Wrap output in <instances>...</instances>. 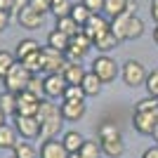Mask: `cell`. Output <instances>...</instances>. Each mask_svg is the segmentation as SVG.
<instances>
[{
	"label": "cell",
	"mask_w": 158,
	"mask_h": 158,
	"mask_svg": "<svg viewBox=\"0 0 158 158\" xmlns=\"http://www.w3.org/2000/svg\"><path fill=\"white\" fill-rule=\"evenodd\" d=\"M35 118L40 120V142L57 139V135L61 132V127H64V123H66V120L61 118L59 106L52 104V99H47V97L40 99V106H38Z\"/></svg>",
	"instance_id": "cell-1"
},
{
	"label": "cell",
	"mask_w": 158,
	"mask_h": 158,
	"mask_svg": "<svg viewBox=\"0 0 158 158\" xmlns=\"http://www.w3.org/2000/svg\"><path fill=\"white\" fill-rule=\"evenodd\" d=\"M31 76L33 73L28 71L26 66L21 64V61H17V64L7 71V76L2 78V85H5V90L7 92H14V94H19V92H24L28 87V80H31Z\"/></svg>",
	"instance_id": "cell-2"
},
{
	"label": "cell",
	"mask_w": 158,
	"mask_h": 158,
	"mask_svg": "<svg viewBox=\"0 0 158 158\" xmlns=\"http://www.w3.org/2000/svg\"><path fill=\"white\" fill-rule=\"evenodd\" d=\"M90 66H92L90 71H92L104 85H106V83H113V80L120 76V64L113 59V57H109V54H99Z\"/></svg>",
	"instance_id": "cell-3"
},
{
	"label": "cell",
	"mask_w": 158,
	"mask_h": 158,
	"mask_svg": "<svg viewBox=\"0 0 158 158\" xmlns=\"http://www.w3.org/2000/svg\"><path fill=\"white\" fill-rule=\"evenodd\" d=\"M146 76H149L146 66L137 59H127L125 64L120 66V78H123V83L127 87H144Z\"/></svg>",
	"instance_id": "cell-4"
},
{
	"label": "cell",
	"mask_w": 158,
	"mask_h": 158,
	"mask_svg": "<svg viewBox=\"0 0 158 158\" xmlns=\"http://www.w3.org/2000/svg\"><path fill=\"white\" fill-rule=\"evenodd\" d=\"M66 66V54L59 52V50H54V47L45 45L40 50V71L50 76V73H61Z\"/></svg>",
	"instance_id": "cell-5"
},
{
	"label": "cell",
	"mask_w": 158,
	"mask_h": 158,
	"mask_svg": "<svg viewBox=\"0 0 158 158\" xmlns=\"http://www.w3.org/2000/svg\"><path fill=\"white\" fill-rule=\"evenodd\" d=\"M12 125L17 130L21 139H26V142H33V139H40V120L35 116H12Z\"/></svg>",
	"instance_id": "cell-6"
},
{
	"label": "cell",
	"mask_w": 158,
	"mask_h": 158,
	"mask_svg": "<svg viewBox=\"0 0 158 158\" xmlns=\"http://www.w3.org/2000/svg\"><path fill=\"white\" fill-rule=\"evenodd\" d=\"M92 50V40L87 38L85 33H78V35H73L71 43H69V50H66V61L69 64H80L83 57Z\"/></svg>",
	"instance_id": "cell-7"
},
{
	"label": "cell",
	"mask_w": 158,
	"mask_h": 158,
	"mask_svg": "<svg viewBox=\"0 0 158 158\" xmlns=\"http://www.w3.org/2000/svg\"><path fill=\"white\" fill-rule=\"evenodd\" d=\"M59 111H61V118H64L66 123H78V120L85 118L87 104H85V102H71V99H61Z\"/></svg>",
	"instance_id": "cell-8"
},
{
	"label": "cell",
	"mask_w": 158,
	"mask_h": 158,
	"mask_svg": "<svg viewBox=\"0 0 158 158\" xmlns=\"http://www.w3.org/2000/svg\"><path fill=\"white\" fill-rule=\"evenodd\" d=\"M109 31H111V21L106 19L104 14H92V17H90V21L83 26V33H85L92 43H94L97 38H102L104 33H109Z\"/></svg>",
	"instance_id": "cell-9"
},
{
	"label": "cell",
	"mask_w": 158,
	"mask_h": 158,
	"mask_svg": "<svg viewBox=\"0 0 158 158\" xmlns=\"http://www.w3.org/2000/svg\"><path fill=\"white\" fill-rule=\"evenodd\" d=\"M132 14H137V2H132V0H130V5H127V10H125V12L111 19V33H113V35H116V38L120 40V43L125 40L127 21H130V17H132Z\"/></svg>",
	"instance_id": "cell-10"
},
{
	"label": "cell",
	"mask_w": 158,
	"mask_h": 158,
	"mask_svg": "<svg viewBox=\"0 0 158 158\" xmlns=\"http://www.w3.org/2000/svg\"><path fill=\"white\" fill-rule=\"evenodd\" d=\"M43 85H45V97L47 99H61L66 90V80L61 73H50L43 76Z\"/></svg>",
	"instance_id": "cell-11"
},
{
	"label": "cell",
	"mask_w": 158,
	"mask_h": 158,
	"mask_svg": "<svg viewBox=\"0 0 158 158\" xmlns=\"http://www.w3.org/2000/svg\"><path fill=\"white\" fill-rule=\"evenodd\" d=\"M38 106H40V97L26 92V90L17 94V113H21V116H35Z\"/></svg>",
	"instance_id": "cell-12"
},
{
	"label": "cell",
	"mask_w": 158,
	"mask_h": 158,
	"mask_svg": "<svg viewBox=\"0 0 158 158\" xmlns=\"http://www.w3.org/2000/svg\"><path fill=\"white\" fill-rule=\"evenodd\" d=\"M71 153L66 151V146L61 144V139H47L40 144L38 158H69Z\"/></svg>",
	"instance_id": "cell-13"
},
{
	"label": "cell",
	"mask_w": 158,
	"mask_h": 158,
	"mask_svg": "<svg viewBox=\"0 0 158 158\" xmlns=\"http://www.w3.org/2000/svg\"><path fill=\"white\" fill-rule=\"evenodd\" d=\"M43 14H38L35 10H31V7H24L19 14H17V21H19L21 28H28V31H33V28H38L40 24H43Z\"/></svg>",
	"instance_id": "cell-14"
},
{
	"label": "cell",
	"mask_w": 158,
	"mask_h": 158,
	"mask_svg": "<svg viewBox=\"0 0 158 158\" xmlns=\"http://www.w3.org/2000/svg\"><path fill=\"white\" fill-rule=\"evenodd\" d=\"M85 73L87 71H85V66H83V64H69V61H66L61 76H64L66 85H80L83 78H85Z\"/></svg>",
	"instance_id": "cell-15"
},
{
	"label": "cell",
	"mask_w": 158,
	"mask_h": 158,
	"mask_svg": "<svg viewBox=\"0 0 158 158\" xmlns=\"http://www.w3.org/2000/svg\"><path fill=\"white\" fill-rule=\"evenodd\" d=\"M102 144V156L106 158H123L125 156V142L120 139H109V142H99Z\"/></svg>",
	"instance_id": "cell-16"
},
{
	"label": "cell",
	"mask_w": 158,
	"mask_h": 158,
	"mask_svg": "<svg viewBox=\"0 0 158 158\" xmlns=\"http://www.w3.org/2000/svg\"><path fill=\"white\" fill-rule=\"evenodd\" d=\"M17 142H19V135H17L14 125L5 123V125L0 127V149H5V151H12L14 146H17Z\"/></svg>",
	"instance_id": "cell-17"
},
{
	"label": "cell",
	"mask_w": 158,
	"mask_h": 158,
	"mask_svg": "<svg viewBox=\"0 0 158 158\" xmlns=\"http://www.w3.org/2000/svg\"><path fill=\"white\" fill-rule=\"evenodd\" d=\"M83 142H85V137H83L78 130H66L64 135H61V144L66 146L69 153H78L80 146H83Z\"/></svg>",
	"instance_id": "cell-18"
},
{
	"label": "cell",
	"mask_w": 158,
	"mask_h": 158,
	"mask_svg": "<svg viewBox=\"0 0 158 158\" xmlns=\"http://www.w3.org/2000/svg\"><path fill=\"white\" fill-rule=\"evenodd\" d=\"M38 50H40V43H38V40H33V38H24V40H19V43H17L14 57H17V61H21V59H26L28 54L38 52Z\"/></svg>",
	"instance_id": "cell-19"
},
{
	"label": "cell",
	"mask_w": 158,
	"mask_h": 158,
	"mask_svg": "<svg viewBox=\"0 0 158 158\" xmlns=\"http://www.w3.org/2000/svg\"><path fill=\"white\" fill-rule=\"evenodd\" d=\"M69 43H71V38H69L66 33H61L59 28H52V31L47 33V45L54 47V50H59V52H66V50H69Z\"/></svg>",
	"instance_id": "cell-20"
},
{
	"label": "cell",
	"mask_w": 158,
	"mask_h": 158,
	"mask_svg": "<svg viewBox=\"0 0 158 158\" xmlns=\"http://www.w3.org/2000/svg\"><path fill=\"white\" fill-rule=\"evenodd\" d=\"M102 85H104V83H102L92 71H87L85 78H83V83H80V87H83V92H85L87 97H97V94L102 92Z\"/></svg>",
	"instance_id": "cell-21"
},
{
	"label": "cell",
	"mask_w": 158,
	"mask_h": 158,
	"mask_svg": "<svg viewBox=\"0 0 158 158\" xmlns=\"http://www.w3.org/2000/svg\"><path fill=\"white\" fill-rule=\"evenodd\" d=\"M118 45H120V40L116 38V35H113L111 31H109V33H104L102 38H97V40L92 43V47H97V52H102V54H109L111 50H116Z\"/></svg>",
	"instance_id": "cell-22"
},
{
	"label": "cell",
	"mask_w": 158,
	"mask_h": 158,
	"mask_svg": "<svg viewBox=\"0 0 158 158\" xmlns=\"http://www.w3.org/2000/svg\"><path fill=\"white\" fill-rule=\"evenodd\" d=\"M123 137V132L116 123H102L97 127V139L99 142H109V139H120Z\"/></svg>",
	"instance_id": "cell-23"
},
{
	"label": "cell",
	"mask_w": 158,
	"mask_h": 158,
	"mask_svg": "<svg viewBox=\"0 0 158 158\" xmlns=\"http://www.w3.org/2000/svg\"><path fill=\"white\" fill-rule=\"evenodd\" d=\"M54 28H59V31L66 33L69 38H73V35L83 33V26H78V24H76L71 17H59V19H57V24H54Z\"/></svg>",
	"instance_id": "cell-24"
},
{
	"label": "cell",
	"mask_w": 158,
	"mask_h": 158,
	"mask_svg": "<svg viewBox=\"0 0 158 158\" xmlns=\"http://www.w3.org/2000/svg\"><path fill=\"white\" fill-rule=\"evenodd\" d=\"M80 158H102V144H99V139H85L83 146H80L78 151Z\"/></svg>",
	"instance_id": "cell-25"
},
{
	"label": "cell",
	"mask_w": 158,
	"mask_h": 158,
	"mask_svg": "<svg viewBox=\"0 0 158 158\" xmlns=\"http://www.w3.org/2000/svg\"><path fill=\"white\" fill-rule=\"evenodd\" d=\"M0 111L5 116H17V94L14 92H0Z\"/></svg>",
	"instance_id": "cell-26"
},
{
	"label": "cell",
	"mask_w": 158,
	"mask_h": 158,
	"mask_svg": "<svg viewBox=\"0 0 158 158\" xmlns=\"http://www.w3.org/2000/svg\"><path fill=\"white\" fill-rule=\"evenodd\" d=\"M12 156H17V158H38V149H35L31 142H26V139H19L17 146L12 149Z\"/></svg>",
	"instance_id": "cell-27"
},
{
	"label": "cell",
	"mask_w": 158,
	"mask_h": 158,
	"mask_svg": "<svg viewBox=\"0 0 158 158\" xmlns=\"http://www.w3.org/2000/svg\"><path fill=\"white\" fill-rule=\"evenodd\" d=\"M142 33H144V21L139 19L137 14H132V17H130V21H127L125 40H137V38H142Z\"/></svg>",
	"instance_id": "cell-28"
},
{
	"label": "cell",
	"mask_w": 158,
	"mask_h": 158,
	"mask_svg": "<svg viewBox=\"0 0 158 158\" xmlns=\"http://www.w3.org/2000/svg\"><path fill=\"white\" fill-rule=\"evenodd\" d=\"M69 17H71V19L76 21L78 26H85L87 21H90V17H92V12H90V10H87L83 2H76V5L71 7V14H69Z\"/></svg>",
	"instance_id": "cell-29"
},
{
	"label": "cell",
	"mask_w": 158,
	"mask_h": 158,
	"mask_svg": "<svg viewBox=\"0 0 158 158\" xmlns=\"http://www.w3.org/2000/svg\"><path fill=\"white\" fill-rule=\"evenodd\" d=\"M127 5H130V0H104V14H109L113 19V17L125 12Z\"/></svg>",
	"instance_id": "cell-30"
},
{
	"label": "cell",
	"mask_w": 158,
	"mask_h": 158,
	"mask_svg": "<svg viewBox=\"0 0 158 158\" xmlns=\"http://www.w3.org/2000/svg\"><path fill=\"white\" fill-rule=\"evenodd\" d=\"M71 7H73L71 0H52L50 2V12L59 19V17H69L71 14Z\"/></svg>",
	"instance_id": "cell-31"
},
{
	"label": "cell",
	"mask_w": 158,
	"mask_h": 158,
	"mask_svg": "<svg viewBox=\"0 0 158 158\" xmlns=\"http://www.w3.org/2000/svg\"><path fill=\"white\" fill-rule=\"evenodd\" d=\"M17 64V57H14V52H7V50H0V80L7 76V71L12 69V66Z\"/></svg>",
	"instance_id": "cell-32"
},
{
	"label": "cell",
	"mask_w": 158,
	"mask_h": 158,
	"mask_svg": "<svg viewBox=\"0 0 158 158\" xmlns=\"http://www.w3.org/2000/svg\"><path fill=\"white\" fill-rule=\"evenodd\" d=\"M26 92L35 94V97H45V85H43V78H40V73H33L31 80H28V87H26Z\"/></svg>",
	"instance_id": "cell-33"
},
{
	"label": "cell",
	"mask_w": 158,
	"mask_h": 158,
	"mask_svg": "<svg viewBox=\"0 0 158 158\" xmlns=\"http://www.w3.org/2000/svg\"><path fill=\"white\" fill-rule=\"evenodd\" d=\"M144 90H146V94H149V97H156V99H158V69L149 71L146 83H144Z\"/></svg>",
	"instance_id": "cell-34"
},
{
	"label": "cell",
	"mask_w": 158,
	"mask_h": 158,
	"mask_svg": "<svg viewBox=\"0 0 158 158\" xmlns=\"http://www.w3.org/2000/svg\"><path fill=\"white\" fill-rule=\"evenodd\" d=\"M61 99H71V102H85L87 94L83 92V87H80V85H66L64 97H61Z\"/></svg>",
	"instance_id": "cell-35"
},
{
	"label": "cell",
	"mask_w": 158,
	"mask_h": 158,
	"mask_svg": "<svg viewBox=\"0 0 158 158\" xmlns=\"http://www.w3.org/2000/svg\"><path fill=\"white\" fill-rule=\"evenodd\" d=\"M156 109H158V99L156 97H149V94L142 97L137 104H135V111H156Z\"/></svg>",
	"instance_id": "cell-36"
},
{
	"label": "cell",
	"mask_w": 158,
	"mask_h": 158,
	"mask_svg": "<svg viewBox=\"0 0 158 158\" xmlns=\"http://www.w3.org/2000/svg\"><path fill=\"white\" fill-rule=\"evenodd\" d=\"M40 50H43V47H40ZM40 50H38V52H33V54H28L26 59H21V64L26 66L31 73H38L40 71Z\"/></svg>",
	"instance_id": "cell-37"
},
{
	"label": "cell",
	"mask_w": 158,
	"mask_h": 158,
	"mask_svg": "<svg viewBox=\"0 0 158 158\" xmlns=\"http://www.w3.org/2000/svg\"><path fill=\"white\" fill-rule=\"evenodd\" d=\"M28 7L45 17V14L50 12V0H28Z\"/></svg>",
	"instance_id": "cell-38"
},
{
	"label": "cell",
	"mask_w": 158,
	"mask_h": 158,
	"mask_svg": "<svg viewBox=\"0 0 158 158\" xmlns=\"http://www.w3.org/2000/svg\"><path fill=\"white\" fill-rule=\"evenodd\" d=\"M83 5L92 14H104V0H83Z\"/></svg>",
	"instance_id": "cell-39"
},
{
	"label": "cell",
	"mask_w": 158,
	"mask_h": 158,
	"mask_svg": "<svg viewBox=\"0 0 158 158\" xmlns=\"http://www.w3.org/2000/svg\"><path fill=\"white\" fill-rule=\"evenodd\" d=\"M10 24H12V14L0 10V33H5L7 28H10Z\"/></svg>",
	"instance_id": "cell-40"
},
{
	"label": "cell",
	"mask_w": 158,
	"mask_h": 158,
	"mask_svg": "<svg viewBox=\"0 0 158 158\" xmlns=\"http://www.w3.org/2000/svg\"><path fill=\"white\" fill-rule=\"evenodd\" d=\"M149 12H151V19L158 24V0H151V2H149Z\"/></svg>",
	"instance_id": "cell-41"
},
{
	"label": "cell",
	"mask_w": 158,
	"mask_h": 158,
	"mask_svg": "<svg viewBox=\"0 0 158 158\" xmlns=\"http://www.w3.org/2000/svg\"><path fill=\"white\" fill-rule=\"evenodd\" d=\"M0 10L12 14V10H14V0H0Z\"/></svg>",
	"instance_id": "cell-42"
},
{
	"label": "cell",
	"mask_w": 158,
	"mask_h": 158,
	"mask_svg": "<svg viewBox=\"0 0 158 158\" xmlns=\"http://www.w3.org/2000/svg\"><path fill=\"white\" fill-rule=\"evenodd\" d=\"M24 7H28V0H14V10H12V14H19Z\"/></svg>",
	"instance_id": "cell-43"
},
{
	"label": "cell",
	"mask_w": 158,
	"mask_h": 158,
	"mask_svg": "<svg viewBox=\"0 0 158 158\" xmlns=\"http://www.w3.org/2000/svg\"><path fill=\"white\" fill-rule=\"evenodd\" d=\"M142 158H158V144L156 146H149V149L142 153Z\"/></svg>",
	"instance_id": "cell-44"
},
{
	"label": "cell",
	"mask_w": 158,
	"mask_h": 158,
	"mask_svg": "<svg viewBox=\"0 0 158 158\" xmlns=\"http://www.w3.org/2000/svg\"><path fill=\"white\" fill-rule=\"evenodd\" d=\"M5 123H7V116H5V113H2V111H0V127L5 125Z\"/></svg>",
	"instance_id": "cell-45"
},
{
	"label": "cell",
	"mask_w": 158,
	"mask_h": 158,
	"mask_svg": "<svg viewBox=\"0 0 158 158\" xmlns=\"http://www.w3.org/2000/svg\"><path fill=\"white\" fill-rule=\"evenodd\" d=\"M153 40L158 43V24H156V28H153Z\"/></svg>",
	"instance_id": "cell-46"
},
{
	"label": "cell",
	"mask_w": 158,
	"mask_h": 158,
	"mask_svg": "<svg viewBox=\"0 0 158 158\" xmlns=\"http://www.w3.org/2000/svg\"><path fill=\"white\" fill-rule=\"evenodd\" d=\"M69 158H80V156H78V153H71V156H69Z\"/></svg>",
	"instance_id": "cell-47"
},
{
	"label": "cell",
	"mask_w": 158,
	"mask_h": 158,
	"mask_svg": "<svg viewBox=\"0 0 158 158\" xmlns=\"http://www.w3.org/2000/svg\"><path fill=\"white\" fill-rule=\"evenodd\" d=\"M10 158H17V156H10Z\"/></svg>",
	"instance_id": "cell-48"
}]
</instances>
